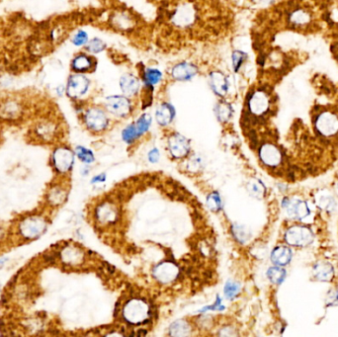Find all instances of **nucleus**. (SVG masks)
Wrapping results in <instances>:
<instances>
[{"label":"nucleus","mask_w":338,"mask_h":337,"mask_svg":"<svg viewBox=\"0 0 338 337\" xmlns=\"http://www.w3.org/2000/svg\"><path fill=\"white\" fill-rule=\"evenodd\" d=\"M23 109L19 103L9 101L0 107V118L5 121L17 120L21 117Z\"/></svg>","instance_id":"obj_25"},{"label":"nucleus","mask_w":338,"mask_h":337,"mask_svg":"<svg viewBox=\"0 0 338 337\" xmlns=\"http://www.w3.org/2000/svg\"><path fill=\"white\" fill-rule=\"evenodd\" d=\"M8 235H9V232H8L7 228L0 221V244H2V243H4L5 241H7Z\"/></svg>","instance_id":"obj_44"},{"label":"nucleus","mask_w":338,"mask_h":337,"mask_svg":"<svg viewBox=\"0 0 338 337\" xmlns=\"http://www.w3.org/2000/svg\"><path fill=\"white\" fill-rule=\"evenodd\" d=\"M215 113H216L217 120L221 122V123H226V122L231 120V118L233 117L234 109H233L232 104L229 103L228 101L223 100V98H222L216 104Z\"/></svg>","instance_id":"obj_27"},{"label":"nucleus","mask_w":338,"mask_h":337,"mask_svg":"<svg viewBox=\"0 0 338 337\" xmlns=\"http://www.w3.org/2000/svg\"><path fill=\"white\" fill-rule=\"evenodd\" d=\"M248 55L246 52L240 49H236L232 53V66L235 73H239L242 70Z\"/></svg>","instance_id":"obj_33"},{"label":"nucleus","mask_w":338,"mask_h":337,"mask_svg":"<svg viewBox=\"0 0 338 337\" xmlns=\"http://www.w3.org/2000/svg\"><path fill=\"white\" fill-rule=\"evenodd\" d=\"M199 73V68L189 62H180L171 69V77L175 81L188 82L191 81Z\"/></svg>","instance_id":"obj_15"},{"label":"nucleus","mask_w":338,"mask_h":337,"mask_svg":"<svg viewBox=\"0 0 338 337\" xmlns=\"http://www.w3.org/2000/svg\"><path fill=\"white\" fill-rule=\"evenodd\" d=\"M1 289H2V285H1V282H0V293H1Z\"/></svg>","instance_id":"obj_47"},{"label":"nucleus","mask_w":338,"mask_h":337,"mask_svg":"<svg viewBox=\"0 0 338 337\" xmlns=\"http://www.w3.org/2000/svg\"><path fill=\"white\" fill-rule=\"evenodd\" d=\"M106 179V176L105 174H101V175H98V176H95L93 179H92V183H99V182H103L104 180Z\"/></svg>","instance_id":"obj_46"},{"label":"nucleus","mask_w":338,"mask_h":337,"mask_svg":"<svg viewBox=\"0 0 338 337\" xmlns=\"http://www.w3.org/2000/svg\"><path fill=\"white\" fill-rule=\"evenodd\" d=\"M292 259V251L286 246L276 247L271 254V260L273 263L279 266L288 264Z\"/></svg>","instance_id":"obj_26"},{"label":"nucleus","mask_w":338,"mask_h":337,"mask_svg":"<svg viewBox=\"0 0 338 337\" xmlns=\"http://www.w3.org/2000/svg\"><path fill=\"white\" fill-rule=\"evenodd\" d=\"M74 152H75V156L84 164H91L95 159L92 150H90L89 148L85 146L77 145L74 149Z\"/></svg>","instance_id":"obj_30"},{"label":"nucleus","mask_w":338,"mask_h":337,"mask_svg":"<svg viewBox=\"0 0 338 337\" xmlns=\"http://www.w3.org/2000/svg\"><path fill=\"white\" fill-rule=\"evenodd\" d=\"M190 332V326L188 322L184 320H178L171 324L170 334L173 336H185Z\"/></svg>","instance_id":"obj_32"},{"label":"nucleus","mask_w":338,"mask_h":337,"mask_svg":"<svg viewBox=\"0 0 338 337\" xmlns=\"http://www.w3.org/2000/svg\"><path fill=\"white\" fill-rule=\"evenodd\" d=\"M286 276V271L280 267H271L267 271V277L273 284H281Z\"/></svg>","instance_id":"obj_34"},{"label":"nucleus","mask_w":338,"mask_h":337,"mask_svg":"<svg viewBox=\"0 0 338 337\" xmlns=\"http://www.w3.org/2000/svg\"><path fill=\"white\" fill-rule=\"evenodd\" d=\"M152 274L158 282L168 284L171 282H174L178 278L180 271L178 266L175 263L171 261H164L154 266Z\"/></svg>","instance_id":"obj_14"},{"label":"nucleus","mask_w":338,"mask_h":337,"mask_svg":"<svg viewBox=\"0 0 338 337\" xmlns=\"http://www.w3.org/2000/svg\"><path fill=\"white\" fill-rule=\"evenodd\" d=\"M223 309H224V307L221 305V301H220V299L217 297L216 303H215L213 306L204 308V309L202 310V313H203V312H206V311H221V310H223Z\"/></svg>","instance_id":"obj_43"},{"label":"nucleus","mask_w":338,"mask_h":337,"mask_svg":"<svg viewBox=\"0 0 338 337\" xmlns=\"http://www.w3.org/2000/svg\"><path fill=\"white\" fill-rule=\"evenodd\" d=\"M69 197L68 187L61 181L48 185L45 194V205L48 210H54L63 206Z\"/></svg>","instance_id":"obj_8"},{"label":"nucleus","mask_w":338,"mask_h":337,"mask_svg":"<svg viewBox=\"0 0 338 337\" xmlns=\"http://www.w3.org/2000/svg\"><path fill=\"white\" fill-rule=\"evenodd\" d=\"M315 276L321 281H329L333 275V269L329 264L319 263L314 267Z\"/></svg>","instance_id":"obj_31"},{"label":"nucleus","mask_w":338,"mask_h":337,"mask_svg":"<svg viewBox=\"0 0 338 337\" xmlns=\"http://www.w3.org/2000/svg\"><path fill=\"white\" fill-rule=\"evenodd\" d=\"M248 189L253 196H259V195H262L264 192L263 185L259 181H251L248 184Z\"/></svg>","instance_id":"obj_41"},{"label":"nucleus","mask_w":338,"mask_h":337,"mask_svg":"<svg viewBox=\"0 0 338 337\" xmlns=\"http://www.w3.org/2000/svg\"><path fill=\"white\" fill-rule=\"evenodd\" d=\"M72 70L75 73H90L96 70V60L87 53H79L72 61Z\"/></svg>","instance_id":"obj_19"},{"label":"nucleus","mask_w":338,"mask_h":337,"mask_svg":"<svg viewBox=\"0 0 338 337\" xmlns=\"http://www.w3.org/2000/svg\"><path fill=\"white\" fill-rule=\"evenodd\" d=\"M150 315V308L147 303L139 298L128 301L123 308V317L131 324L145 323Z\"/></svg>","instance_id":"obj_4"},{"label":"nucleus","mask_w":338,"mask_h":337,"mask_svg":"<svg viewBox=\"0 0 338 337\" xmlns=\"http://www.w3.org/2000/svg\"><path fill=\"white\" fill-rule=\"evenodd\" d=\"M168 148L172 156L175 158H182L188 154L190 150V143L184 136L175 133L169 138Z\"/></svg>","instance_id":"obj_18"},{"label":"nucleus","mask_w":338,"mask_h":337,"mask_svg":"<svg viewBox=\"0 0 338 337\" xmlns=\"http://www.w3.org/2000/svg\"><path fill=\"white\" fill-rule=\"evenodd\" d=\"M83 123L91 132H103L107 129L109 118L104 109L100 107H90L83 113Z\"/></svg>","instance_id":"obj_10"},{"label":"nucleus","mask_w":338,"mask_h":337,"mask_svg":"<svg viewBox=\"0 0 338 337\" xmlns=\"http://www.w3.org/2000/svg\"><path fill=\"white\" fill-rule=\"evenodd\" d=\"M90 88V80L82 73H74L70 76L67 85V94L70 98L79 99L87 94Z\"/></svg>","instance_id":"obj_11"},{"label":"nucleus","mask_w":338,"mask_h":337,"mask_svg":"<svg viewBox=\"0 0 338 337\" xmlns=\"http://www.w3.org/2000/svg\"><path fill=\"white\" fill-rule=\"evenodd\" d=\"M285 240L291 245L305 246L314 241V234L307 227L296 226L286 232Z\"/></svg>","instance_id":"obj_13"},{"label":"nucleus","mask_w":338,"mask_h":337,"mask_svg":"<svg viewBox=\"0 0 338 337\" xmlns=\"http://www.w3.org/2000/svg\"><path fill=\"white\" fill-rule=\"evenodd\" d=\"M122 137H123V140L128 143V144H131L133 143L134 141H136L140 135L136 129V126H135V123L129 125L128 127H126L124 130H123V133H122Z\"/></svg>","instance_id":"obj_37"},{"label":"nucleus","mask_w":338,"mask_h":337,"mask_svg":"<svg viewBox=\"0 0 338 337\" xmlns=\"http://www.w3.org/2000/svg\"><path fill=\"white\" fill-rule=\"evenodd\" d=\"M74 162L75 152L70 146L59 145L53 147L49 157V164L57 176H68L73 171Z\"/></svg>","instance_id":"obj_2"},{"label":"nucleus","mask_w":338,"mask_h":337,"mask_svg":"<svg viewBox=\"0 0 338 337\" xmlns=\"http://www.w3.org/2000/svg\"><path fill=\"white\" fill-rule=\"evenodd\" d=\"M150 125H151V117L147 113H145L142 116H140V118L135 122V126H136V129L140 137L148 131V129L150 128Z\"/></svg>","instance_id":"obj_35"},{"label":"nucleus","mask_w":338,"mask_h":337,"mask_svg":"<svg viewBox=\"0 0 338 337\" xmlns=\"http://www.w3.org/2000/svg\"><path fill=\"white\" fill-rule=\"evenodd\" d=\"M104 107L111 115L125 118L132 113L133 105L130 97L126 95H110L105 98Z\"/></svg>","instance_id":"obj_9"},{"label":"nucleus","mask_w":338,"mask_h":337,"mask_svg":"<svg viewBox=\"0 0 338 337\" xmlns=\"http://www.w3.org/2000/svg\"><path fill=\"white\" fill-rule=\"evenodd\" d=\"M110 23L115 29L121 32H127L131 31L136 26V17L127 10H118L110 16Z\"/></svg>","instance_id":"obj_20"},{"label":"nucleus","mask_w":338,"mask_h":337,"mask_svg":"<svg viewBox=\"0 0 338 337\" xmlns=\"http://www.w3.org/2000/svg\"><path fill=\"white\" fill-rule=\"evenodd\" d=\"M31 134L33 140L37 141L39 144L50 145L59 140L61 136V128L55 121L44 119L34 125Z\"/></svg>","instance_id":"obj_3"},{"label":"nucleus","mask_w":338,"mask_h":337,"mask_svg":"<svg viewBox=\"0 0 338 337\" xmlns=\"http://www.w3.org/2000/svg\"><path fill=\"white\" fill-rule=\"evenodd\" d=\"M241 292V285L237 282H234V281H229L227 282L226 286H224V289H223V293H224V296L232 300V299H235Z\"/></svg>","instance_id":"obj_39"},{"label":"nucleus","mask_w":338,"mask_h":337,"mask_svg":"<svg viewBox=\"0 0 338 337\" xmlns=\"http://www.w3.org/2000/svg\"><path fill=\"white\" fill-rule=\"evenodd\" d=\"M209 85L211 87V90L221 99L228 95L231 87L229 77L226 75V73L220 71H215L210 73Z\"/></svg>","instance_id":"obj_17"},{"label":"nucleus","mask_w":338,"mask_h":337,"mask_svg":"<svg viewBox=\"0 0 338 337\" xmlns=\"http://www.w3.org/2000/svg\"><path fill=\"white\" fill-rule=\"evenodd\" d=\"M86 50L90 53H100L107 48V45L103 40L99 38H93L86 44Z\"/></svg>","instance_id":"obj_36"},{"label":"nucleus","mask_w":338,"mask_h":337,"mask_svg":"<svg viewBox=\"0 0 338 337\" xmlns=\"http://www.w3.org/2000/svg\"><path fill=\"white\" fill-rule=\"evenodd\" d=\"M162 79V73L154 68H145L142 73V80L144 85L154 87Z\"/></svg>","instance_id":"obj_28"},{"label":"nucleus","mask_w":338,"mask_h":337,"mask_svg":"<svg viewBox=\"0 0 338 337\" xmlns=\"http://www.w3.org/2000/svg\"><path fill=\"white\" fill-rule=\"evenodd\" d=\"M119 85L124 95L128 97L138 95L142 87L140 78L132 73L123 74L119 80Z\"/></svg>","instance_id":"obj_22"},{"label":"nucleus","mask_w":338,"mask_h":337,"mask_svg":"<svg viewBox=\"0 0 338 337\" xmlns=\"http://www.w3.org/2000/svg\"><path fill=\"white\" fill-rule=\"evenodd\" d=\"M283 206L287 209L289 216L294 218L302 219V218L308 217L310 214L308 205L303 201H299V200L289 201L288 200V203L283 204Z\"/></svg>","instance_id":"obj_24"},{"label":"nucleus","mask_w":338,"mask_h":337,"mask_svg":"<svg viewBox=\"0 0 338 337\" xmlns=\"http://www.w3.org/2000/svg\"><path fill=\"white\" fill-rule=\"evenodd\" d=\"M148 159L152 163H155V162L158 161V159H159V152H158L157 148H153V149H151L149 151V153H148Z\"/></svg>","instance_id":"obj_45"},{"label":"nucleus","mask_w":338,"mask_h":337,"mask_svg":"<svg viewBox=\"0 0 338 337\" xmlns=\"http://www.w3.org/2000/svg\"><path fill=\"white\" fill-rule=\"evenodd\" d=\"M234 234L240 241H244L247 239V233L242 227H234Z\"/></svg>","instance_id":"obj_42"},{"label":"nucleus","mask_w":338,"mask_h":337,"mask_svg":"<svg viewBox=\"0 0 338 337\" xmlns=\"http://www.w3.org/2000/svg\"><path fill=\"white\" fill-rule=\"evenodd\" d=\"M261 161L269 167H276L282 161V154L277 146L272 144H264L259 148Z\"/></svg>","instance_id":"obj_21"},{"label":"nucleus","mask_w":338,"mask_h":337,"mask_svg":"<svg viewBox=\"0 0 338 337\" xmlns=\"http://www.w3.org/2000/svg\"><path fill=\"white\" fill-rule=\"evenodd\" d=\"M88 43V35L85 31H78L77 33H75V35L73 36V44L76 47H82V46H86V44Z\"/></svg>","instance_id":"obj_40"},{"label":"nucleus","mask_w":338,"mask_h":337,"mask_svg":"<svg viewBox=\"0 0 338 337\" xmlns=\"http://www.w3.org/2000/svg\"><path fill=\"white\" fill-rule=\"evenodd\" d=\"M176 115L174 106L168 102L160 103L155 110V120L158 125L165 127L168 126L174 120Z\"/></svg>","instance_id":"obj_23"},{"label":"nucleus","mask_w":338,"mask_h":337,"mask_svg":"<svg viewBox=\"0 0 338 337\" xmlns=\"http://www.w3.org/2000/svg\"><path fill=\"white\" fill-rule=\"evenodd\" d=\"M170 17L171 23L181 29L192 27L198 17L197 9L191 2H182L172 11Z\"/></svg>","instance_id":"obj_6"},{"label":"nucleus","mask_w":338,"mask_h":337,"mask_svg":"<svg viewBox=\"0 0 338 337\" xmlns=\"http://www.w3.org/2000/svg\"><path fill=\"white\" fill-rule=\"evenodd\" d=\"M49 217L43 211H33L18 217L11 230L14 241L29 243L41 239L48 230Z\"/></svg>","instance_id":"obj_1"},{"label":"nucleus","mask_w":338,"mask_h":337,"mask_svg":"<svg viewBox=\"0 0 338 337\" xmlns=\"http://www.w3.org/2000/svg\"><path fill=\"white\" fill-rule=\"evenodd\" d=\"M94 215L99 223L110 224L114 223L117 220L119 216V211L114 203L104 202L97 205Z\"/></svg>","instance_id":"obj_16"},{"label":"nucleus","mask_w":338,"mask_h":337,"mask_svg":"<svg viewBox=\"0 0 338 337\" xmlns=\"http://www.w3.org/2000/svg\"><path fill=\"white\" fill-rule=\"evenodd\" d=\"M315 129L324 137L334 136L338 133L337 115L330 111L320 113L315 119Z\"/></svg>","instance_id":"obj_12"},{"label":"nucleus","mask_w":338,"mask_h":337,"mask_svg":"<svg viewBox=\"0 0 338 337\" xmlns=\"http://www.w3.org/2000/svg\"><path fill=\"white\" fill-rule=\"evenodd\" d=\"M270 106L271 99L263 89H256L247 97L248 112L254 117L264 116L270 110Z\"/></svg>","instance_id":"obj_7"},{"label":"nucleus","mask_w":338,"mask_h":337,"mask_svg":"<svg viewBox=\"0 0 338 337\" xmlns=\"http://www.w3.org/2000/svg\"><path fill=\"white\" fill-rule=\"evenodd\" d=\"M85 251L75 243H66L57 252V259L64 267L77 268L84 263Z\"/></svg>","instance_id":"obj_5"},{"label":"nucleus","mask_w":338,"mask_h":337,"mask_svg":"<svg viewBox=\"0 0 338 337\" xmlns=\"http://www.w3.org/2000/svg\"><path fill=\"white\" fill-rule=\"evenodd\" d=\"M208 208L213 212H218L222 208V202L220 196L217 192L212 193L207 197Z\"/></svg>","instance_id":"obj_38"},{"label":"nucleus","mask_w":338,"mask_h":337,"mask_svg":"<svg viewBox=\"0 0 338 337\" xmlns=\"http://www.w3.org/2000/svg\"><path fill=\"white\" fill-rule=\"evenodd\" d=\"M290 21L294 26H305L311 22L310 14L304 9H297L292 12L290 15Z\"/></svg>","instance_id":"obj_29"}]
</instances>
